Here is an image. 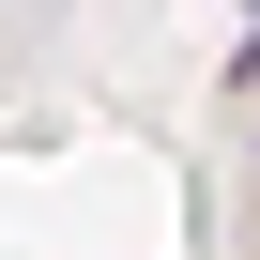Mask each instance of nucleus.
I'll return each instance as SVG.
<instances>
[{"instance_id":"nucleus-1","label":"nucleus","mask_w":260,"mask_h":260,"mask_svg":"<svg viewBox=\"0 0 260 260\" xmlns=\"http://www.w3.org/2000/svg\"><path fill=\"white\" fill-rule=\"evenodd\" d=\"M230 77H245V92H260V31H245V46H230Z\"/></svg>"}]
</instances>
